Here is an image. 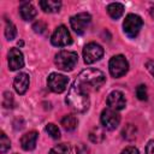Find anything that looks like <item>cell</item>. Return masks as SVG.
I'll return each mask as SVG.
<instances>
[{"label":"cell","mask_w":154,"mask_h":154,"mask_svg":"<svg viewBox=\"0 0 154 154\" xmlns=\"http://www.w3.org/2000/svg\"><path fill=\"white\" fill-rule=\"evenodd\" d=\"M65 101H66L67 106H70L71 109H73L75 112H78V113L85 112L89 108L88 91H85L76 81L69 88L67 96H66Z\"/></svg>","instance_id":"cell-1"},{"label":"cell","mask_w":154,"mask_h":154,"mask_svg":"<svg viewBox=\"0 0 154 154\" xmlns=\"http://www.w3.org/2000/svg\"><path fill=\"white\" fill-rule=\"evenodd\" d=\"M105 81H106L105 73L102 71H100L97 69H93V67L82 70L79 72V75L77 76V78H76V82L85 91L99 89L100 87L103 85Z\"/></svg>","instance_id":"cell-2"},{"label":"cell","mask_w":154,"mask_h":154,"mask_svg":"<svg viewBox=\"0 0 154 154\" xmlns=\"http://www.w3.org/2000/svg\"><path fill=\"white\" fill-rule=\"evenodd\" d=\"M78 61V55L73 51H60L55 54L54 63L58 69L63 71H71Z\"/></svg>","instance_id":"cell-3"},{"label":"cell","mask_w":154,"mask_h":154,"mask_svg":"<svg viewBox=\"0 0 154 154\" xmlns=\"http://www.w3.org/2000/svg\"><path fill=\"white\" fill-rule=\"evenodd\" d=\"M142 25H143L142 18L140 16H137V14H134V13H129L125 17L124 22H123L124 32L130 38H135L138 35L140 30L142 29Z\"/></svg>","instance_id":"cell-4"},{"label":"cell","mask_w":154,"mask_h":154,"mask_svg":"<svg viewBox=\"0 0 154 154\" xmlns=\"http://www.w3.org/2000/svg\"><path fill=\"white\" fill-rule=\"evenodd\" d=\"M108 70L112 77L114 78H119L122 76H124L128 70H129V63L125 59L124 55L118 54L111 58L109 63H108Z\"/></svg>","instance_id":"cell-5"},{"label":"cell","mask_w":154,"mask_h":154,"mask_svg":"<svg viewBox=\"0 0 154 154\" xmlns=\"http://www.w3.org/2000/svg\"><path fill=\"white\" fill-rule=\"evenodd\" d=\"M91 22V16L87 12H81V13H77L75 16H72L70 18V24H71V28L73 29V31L78 35H82L84 34V31L87 30V28L89 26Z\"/></svg>","instance_id":"cell-6"},{"label":"cell","mask_w":154,"mask_h":154,"mask_svg":"<svg viewBox=\"0 0 154 154\" xmlns=\"http://www.w3.org/2000/svg\"><path fill=\"white\" fill-rule=\"evenodd\" d=\"M103 55V48L95 42H90L83 48V58L85 64H93L100 60Z\"/></svg>","instance_id":"cell-7"},{"label":"cell","mask_w":154,"mask_h":154,"mask_svg":"<svg viewBox=\"0 0 154 154\" xmlns=\"http://www.w3.org/2000/svg\"><path fill=\"white\" fill-rule=\"evenodd\" d=\"M100 120H101V124L105 129L114 130L120 123V116H119L118 111H114V109L107 107L101 112Z\"/></svg>","instance_id":"cell-8"},{"label":"cell","mask_w":154,"mask_h":154,"mask_svg":"<svg viewBox=\"0 0 154 154\" xmlns=\"http://www.w3.org/2000/svg\"><path fill=\"white\" fill-rule=\"evenodd\" d=\"M51 42L55 47H65L72 42L71 35L65 25H59L51 36Z\"/></svg>","instance_id":"cell-9"},{"label":"cell","mask_w":154,"mask_h":154,"mask_svg":"<svg viewBox=\"0 0 154 154\" xmlns=\"http://www.w3.org/2000/svg\"><path fill=\"white\" fill-rule=\"evenodd\" d=\"M67 83H69V78L65 77L64 75L60 73H51L47 78V84L48 88L53 91V93H63L64 90H66L67 88Z\"/></svg>","instance_id":"cell-10"},{"label":"cell","mask_w":154,"mask_h":154,"mask_svg":"<svg viewBox=\"0 0 154 154\" xmlns=\"http://www.w3.org/2000/svg\"><path fill=\"white\" fill-rule=\"evenodd\" d=\"M107 106L114 111H120L125 108L126 106V100L125 96L122 91L119 90H113L108 94L107 96Z\"/></svg>","instance_id":"cell-11"},{"label":"cell","mask_w":154,"mask_h":154,"mask_svg":"<svg viewBox=\"0 0 154 154\" xmlns=\"http://www.w3.org/2000/svg\"><path fill=\"white\" fill-rule=\"evenodd\" d=\"M7 58H8V69L11 71L19 70L24 66V57L18 48H11L7 54Z\"/></svg>","instance_id":"cell-12"},{"label":"cell","mask_w":154,"mask_h":154,"mask_svg":"<svg viewBox=\"0 0 154 154\" xmlns=\"http://www.w3.org/2000/svg\"><path fill=\"white\" fill-rule=\"evenodd\" d=\"M29 83H30V81H29V75L25 73V72H20V73H18V75L14 77V79H13L14 90H16L18 94L23 95V94L28 90Z\"/></svg>","instance_id":"cell-13"},{"label":"cell","mask_w":154,"mask_h":154,"mask_svg":"<svg viewBox=\"0 0 154 154\" xmlns=\"http://www.w3.org/2000/svg\"><path fill=\"white\" fill-rule=\"evenodd\" d=\"M37 137L38 134L36 131H29L26 134H24L20 138V146L24 150H32L36 147V142H37Z\"/></svg>","instance_id":"cell-14"},{"label":"cell","mask_w":154,"mask_h":154,"mask_svg":"<svg viewBox=\"0 0 154 154\" xmlns=\"http://www.w3.org/2000/svg\"><path fill=\"white\" fill-rule=\"evenodd\" d=\"M19 13H20V17L24 19V20H31L32 18L36 17V10L35 7L32 6V4L30 2H22L20 7H19Z\"/></svg>","instance_id":"cell-15"},{"label":"cell","mask_w":154,"mask_h":154,"mask_svg":"<svg viewBox=\"0 0 154 154\" xmlns=\"http://www.w3.org/2000/svg\"><path fill=\"white\" fill-rule=\"evenodd\" d=\"M40 6L45 12L54 13L60 10L61 2L57 1V0H42V1H40Z\"/></svg>","instance_id":"cell-16"},{"label":"cell","mask_w":154,"mask_h":154,"mask_svg":"<svg viewBox=\"0 0 154 154\" xmlns=\"http://www.w3.org/2000/svg\"><path fill=\"white\" fill-rule=\"evenodd\" d=\"M107 12L113 19H118L124 13V6L119 2H112L107 6Z\"/></svg>","instance_id":"cell-17"},{"label":"cell","mask_w":154,"mask_h":154,"mask_svg":"<svg viewBox=\"0 0 154 154\" xmlns=\"http://www.w3.org/2000/svg\"><path fill=\"white\" fill-rule=\"evenodd\" d=\"M77 124H78V120H77L76 116H73V114H67L61 119V125L67 131L75 130L77 128Z\"/></svg>","instance_id":"cell-18"},{"label":"cell","mask_w":154,"mask_h":154,"mask_svg":"<svg viewBox=\"0 0 154 154\" xmlns=\"http://www.w3.org/2000/svg\"><path fill=\"white\" fill-rule=\"evenodd\" d=\"M89 140L94 143H99L102 142L105 140V132L101 126H94L90 131H89Z\"/></svg>","instance_id":"cell-19"},{"label":"cell","mask_w":154,"mask_h":154,"mask_svg":"<svg viewBox=\"0 0 154 154\" xmlns=\"http://www.w3.org/2000/svg\"><path fill=\"white\" fill-rule=\"evenodd\" d=\"M16 35H17V30H16L14 24L11 20L6 19L5 20V36H6V38L8 41H11L16 37Z\"/></svg>","instance_id":"cell-20"},{"label":"cell","mask_w":154,"mask_h":154,"mask_svg":"<svg viewBox=\"0 0 154 154\" xmlns=\"http://www.w3.org/2000/svg\"><path fill=\"white\" fill-rule=\"evenodd\" d=\"M70 153H71V146L69 143H59L49 150V154H70Z\"/></svg>","instance_id":"cell-21"},{"label":"cell","mask_w":154,"mask_h":154,"mask_svg":"<svg viewBox=\"0 0 154 154\" xmlns=\"http://www.w3.org/2000/svg\"><path fill=\"white\" fill-rule=\"evenodd\" d=\"M136 132H137L136 126L132 125V124H128L123 129V132L122 134H123V137L124 138H126V140H134L136 137Z\"/></svg>","instance_id":"cell-22"},{"label":"cell","mask_w":154,"mask_h":154,"mask_svg":"<svg viewBox=\"0 0 154 154\" xmlns=\"http://www.w3.org/2000/svg\"><path fill=\"white\" fill-rule=\"evenodd\" d=\"M46 131L48 132V135H49L52 138H54V140L60 138V130H59V128H58L55 124L48 123V124L46 125Z\"/></svg>","instance_id":"cell-23"},{"label":"cell","mask_w":154,"mask_h":154,"mask_svg":"<svg viewBox=\"0 0 154 154\" xmlns=\"http://www.w3.org/2000/svg\"><path fill=\"white\" fill-rule=\"evenodd\" d=\"M11 147V142H10V138L6 136V134L2 131L1 132V136H0V152L1 154H5Z\"/></svg>","instance_id":"cell-24"},{"label":"cell","mask_w":154,"mask_h":154,"mask_svg":"<svg viewBox=\"0 0 154 154\" xmlns=\"http://www.w3.org/2000/svg\"><path fill=\"white\" fill-rule=\"evenodd\" d=\"M2 106L5 108H11L13 106V96L10 91L4 93V100H2Z\"/></svg>","instance_id":"cell-25"},{"label":"cell","mask_w":154,"mask_h":154,"mask_svg":"<svg viewBox=\"0 0 154 154\" xmlns=\"http://www.w3.org/2000/svg\"><path fill=\"white\" fill-rule=\"evenodd\" d=\"M136 95H137V97H138L140 100H142V101L147 100V99H148V97H147V87H146L144 84H140V85L136 88Z\"/></svg>","instance_id":"cell-26"},{"label":"cell","mask_w":154,"mask_h":154,"mask_svg":"<svg viewBox=\"0 0 154 154\" xmlns=\"http://www.w3.org/2000/svg\"><path fill=\"white\" fill-rule=\"evenodd\" d=\"M32 29H34V31L37 32V34H43V32L46 31V29H47V25H46L43 22L38 20V22H36V23L32 25Z\"/></svg>","instance_id":"cell-27"},{"label":"cell","mask_w":154,"mask_h":154,"mask_svg":"<svg viewBox=\"0 0 154 154\" xmlns=\"http://www.w3.org/2000/svg\"><path fill=\"white\" fill-rule=\"evenodd\" d=\"M120 154H140V153H138V149H137L136 147L130 146V147L124 148V149L120 152Z\"/></svg>","instance_id":"cell-28"},{"label":"cell","mask_w":154,"mask_h":154,"mask_svg":"<svg viewBox=\"0 0 154 154\" xmlns=\"http://www.w3.org/2000/svg\"><path fill=\"white\" fill-rule=\"evenodd\" d=\"M76 152H77V154H89V148L84 143H81L76 148Z\"/></svg>","instance_id":"cell-29"},{"label":"cell","mask_w":154,"mask_h":154,"mask_svg":"<svg viewBox=\"0 0 154 154\" xmlns=\"http://www.w3.org/2000/svg\"><path fill=\"white\" fill-rule=\"evenodd\" d=\"M146 154H154V140H150L146 147Z\"/></svg>","instance_id":"cell-30"},{"label":"cell","mask_w":154,"mask_h":154,"mask_svg":"<svg viewBox=\"0 0 154 154\" xmlns=\"http://www.w3.org/2000/svg\"><path fill=\"white\" fill-rule=\"evenodd\" d=\"M147 69H148L149 72L154 76V61H153V60H149V61L147 63Z\"/></svg>","instance_id":"cell-31"},{"label":"cell","mask_w":154,"mask_h":154,"mask_svg":"<svg viewBox=\"0 0 154 154\" xmlns=\"http://www.w3.org/2000/svg\"><path fill=\"white\" fill-rule=\"evenodd\" d=\"M16 154H17V153H16Z\"/></svg>","instance_id":"cell-32"}]
</instances>
